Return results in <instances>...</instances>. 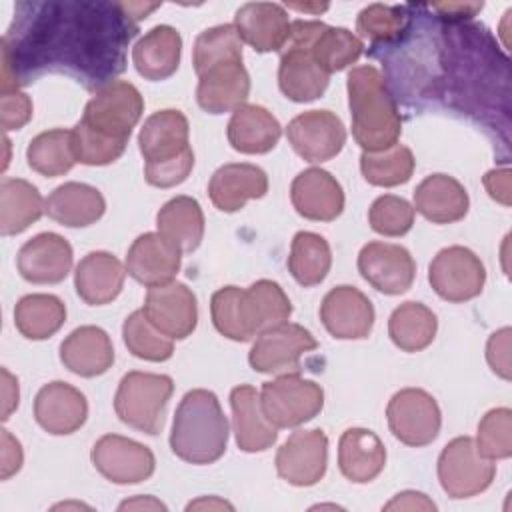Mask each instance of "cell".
Listing matches in <instances>:
<instances>
[{"label": "cell", "instance_id": "6da1fadb", "mask_svg": "<svg viewBox=\"0 0 512 512\" xmlns=\"http://www.w3.org/2000/svg\"><path fill=\"white\" fill-rule=\"evenodd\" d=\"M136 32L126 2H20L0 40L2 92L46 72H66L98 90L126 68L124 50Z\"/></svg>", "mask_w": 512, "mask_h": 512}, {"label": "cell", "instance_id": "7a4b0ae2", "mask_svg": "<svg viewBox=\"0 0 512 512\" xmlns=\"http://www.w3.org/2000/svg\"><path fill=\"white\" fill-rule=\"evenodd\" d=\"M142 112L144 98L134 84L112 80L98 88L88 100L82 118L72 128L78 162L106 166L118 160Z\"/></svg>", "mask_w": 512, "mask_h": 512}, {"label": "cell", "instance_id": "3957f363", "mask_svg": "<svg viewBox=\"0 0 512 512\" xmlns=\"http://www.w3.org/2000/svg\"><path fill=\"white\" fill-rule=\"evenodd\" d=\"M348 106L352 116V136L362 152H380L402 134V118L384 74L372 66H356L348 72Z\"/></svg>", "mask_w": 512, "mask_h": 512}, {"label": "cell", "instance_id": "277c9868", "mask_svg": "<svg viewBox=\"0 0 512 512\" xmlns=\"http://www.w3.org/2000/svg\"><path fill=\"white\" fill-rule=\"evenodd\" d=\"M228 418L218 396L204 388L188 390L176 412L170 432L172 452L188 464H212L226 452Z\"/></svg>", "mask_w": 512, "mask_h": 512}, {"label": "cell", "instance_id": "5b68a950", "mask_svg": "<svg viewBox=\"0 0 512 512\" xmlns=\"http://www.w3.org/2000/svg\"><path fill=\"white\" fill-rule=\"evenodd\" d=\"M320 20H294L290 24V38L280 50L278 86L292 102H312L320 98L330 82L312 56V38Z\"/></svg>", "mask_w": 512, "mask_h": 512}, {"label": "cell", "instance_id": "8992f818", "mask_svg": "<svg viewBox=\"0 0 512 512\" xmlns=\"http://www.w3.org/2000/svg\"><path fill=\"white\" fill-rule=\"evenodd\" d=\"M172 392L174 382L170 376L132 370L118 384L114 396L116 416L130 428L154 436L162 430Z\"/></svg>", "mask_w": 512, "mask_h": 512}, {"label": "cell", "instance_id": "52a82bcc", "mask_svg": "<svg viewBox=\"0 0 512 512\" xmlns=\"http://www.w3.org/2000/svg\"><path fill=\"white\" fill-rule=\"evenodd\" d=\"M260 408L276 428H296L320 414L324 408V390L300 374H280L262 384Z\"/></svg>", "mask_w": 512, "mask_h": 512}, {"label": "cell", "instance_id": "ba28073f", "mask_svg": "<svg viewBox=\"0 0 512 512\" xmlns=\"http://www.w3.org/2000/svg\"><path fill=\"white\" fill-rule=\"evenodd\" d=\"M496 476V464L484 458L474 438L450 440L438 458V480L450 498H472L484 492Z\"/></svg>", "mask_w": 512, "mask_h": 512}, {"label": "cell", "instance_id": "9c48e42d", "mask_svg": "<svg viewBox=\"0 0 512 512\" xmlns=\"http://www.w3.org/2000/svg\"><path fill=\"white\" fill-rule=\"evenodd\" d=\"M318 348V340L300 324L282 322L260 332L248 352V362L262 374H298L300 358Z\"/></svg>", "mask_w": 512, "mask_h": 512}, {"label": "cell", "instance_id": "30bf717a", "mask_svg": "<svg viewBox=\"0 0 512 512\" xmlns=\"http://www.w3.org/2000/svg\"><path fill=\"white\" fill-rule=\"evenodd\" d=\"M386 420L394 438L414 448L434 442L442 426L438 402L422 388L398 390L386 406Z\"/></svg>", "mask_w": 512, "mask_h": 512}, {"label": "cell", "instance_id": "8fae6325", "mask_svg": "<svg viewBox=\"0 0 512 512\" xmlns=\"http://www.w3.org/2000/svg\"><path fill=\"white\" fill-rule=\"evenodd\" d=\"M428 282L442 300L466 302L482 292L486 268L470 248L448 246L432 258Z\"/></svg>", "mask_w": 512, "mask_h": 512}, {"label": "cell", "instance_id": "7c38bea8", "mask_svg": "<svg viewBox=\"0 0 512 512\" xmlns=\"http://www.w3.org/2000/svg\"><path fill=\"white\" fill-rule=\"evenodd\" d=\"M94 468L114 484H138L148 480L156 470L152 450L120 434H104L90 452Z\"/></svg>", "mask_w": 512, "mask_h": 512}, {"label": "cell", "instance_id": "4fadbf2b", "mask_svg": "<svg viewBox=\"0 0 512 512\" xmlns=\"http://www.w3.org/2000/svg\"><path fill=\"white\" fill-rule=\"evenodd\" d=\"M276 472L292 486L318 484L328 466V438L320 428L296 430L276 452Z\"/></svg>", "mask_w": 512, "mask_h": 512}, {"label": "cell", "instance_id": "5bb4252c", "mask_svg": "<svg viewBox=\"0 0 512 512\" xmlns=\"http://www.w3.org/2000/svg\"><path fill=\"white\" fill-rule=\"evenodd\" d=\"M286 136L294 152L306 162H326L346 144V128L330 110H308L288 122Z\"/></svg>", "mask_w": 512, "mask_h": 512}, {"label": "cell", "instance_id": "9a60e30c", "mask_svg": "<svg viewBox=\"0 0 512 512\" xmlns=\"http://www.w3.org/2000/svg\"><path fill=\"white\" fill-rule=\"evenodd\" d=\"M360 276L378 292L396 296L410 290L416 276L412 254L392 242H368L358 254Z\"/></svg>", "mask_w": 512, "mask_h": 512}, {"label": "cell", "instance_id": "2e32d148", "mask_svg": "<svg viewBox=\"0 0 512 512\" xmlns=\"http://www.w3.org/2000/svg\"><path fill=\"white\" fill-rule=\"evenodd\" d=\"M146 318L168 338L184 340L198 324V304L194 292L182 282L150 286L144 298Z\"/></svg>", "mask_w": 512, "mask_h": 512}, {"label": "cell", "instance_id": "e0dca14e", "mask_svg": "<svg viewBox=\"0 0 512 512\" xmlns=\"http://www.w3.org/2000/svg\"><path fill=\"white\" fill-rule=\"evenodd\" d=\"M320 320L338 340H362L372 332L374 306L364 292L342 284L324 296L320 304Z\"/></svg>", "mask_w": 512, "mask_h": 512}, {"label": "cell", "instance_id": "ac0fdd59", "mask_svg": "<svg viewBox=\"0 0 512 512\" xmlns=\"http://www.w3.org/2000/svg\"><path fill=\"white\" fill-rule=\"evenodd\" d=\"M72 246L56 232L32 236L18 250L16 266L24 280L32 284H58L72 268Z\"/></svg>", "mask_w": 512, "mask_h": 512}, {"label": "cell", "instance_id": "d6986e66", "mask_svg": "<svg viewBox=\"0 0 512 512\" xmlns=\"http://www.w3.org/2000/svg\"><path fill=\"white\" fill-rule=\"evenodd\" d=\"M34 418L48 434H72L88 418L86 396L68 382H48L34 398Z\"/></svg>", "mask_w": 512, "mask_h": 512}, {"label": "cell", "instance_id": "ffe728a7", "mask_svg": "<svg viewBox=\"0 0 512 512\" xmlns=\"http://www.w3.org/2000/svg\"><path fill=\"white\" fill-rule=\"evenodd\" d=\"M180 264L182 250L160 232L140 234L126 254V272L148 288L172 282Z\"/></svg>", "mask_w": 512, "mask_h": 512}, {"label": "cell", "instance_id": "44dd1931", "mask_svg": "<svg viewBox=\"0 0 512 512\" xmlns=\"http://www.w3.org/2000/svg\"><path fill=\"white\" fill-rule=\"evenodd\" d=\"M188 136V118L180 110L166 108L150 114L138 134V148L146 166L170 162L192 152Z\"/></svg>", "mask_w": 512, "mask_h": 512}, {"label": "cell", "instance_id": "7402d4cb", "mask_svg": "<svg viewBox=\"0 0 512 512\" xmlns=\"http://www.w3.org/2000/svg\"><path fill=\"white\" fill-rule=\"evenodd\" d=\"M292 206L306 220L332 222L344 210V190L340 182L322 168L302 170L290 186Z\"/></svg>", "mask_w": 512, "mask_h": 512}, {"label": "cell", "instance_id": "603a6c76", "mask_svg": "<svg viewBox=\"0 0 512 512\" xmlns=\"http://www.w3.org/2000/svg\"><path fill=\"white\" fill-rule=\"evenodd\" d=\"M290 20L282 4L246 2L234 14L240 40L256 52H278L290 38Z\"/></svg>", "mask_w": 512, "mask_h": 512}, {"label": "cell", "instance_id": "cb8c5ba5", "mask_svg": "<svg viewBox=\"0 0 512 512\" xmlns=\"http://www.w3.org/2000/svg\"><path fill=\"white\" fill-rule=\"evenodd\" d=\"M266 192V172L260 166L246 162H230L220 166L208 182V196L222 212H238L248 200L262 198Z\"/></svg>", "mask_w": 512, "mask_h": 512}, {"label": "cell", "instance_id": "d4e9b609", "mask_svg": "<svg viewBox=\"0 0 512 512\" xmlns=\"http://www.w3.org/2000/svg\"><path fill=\"white\" fill-rule=\"evenodd\" d=\"M250 94V76L242 62H224L198 76L196 100L208 114L234 112Z\"/></svg>", "mask_w": 512, "mask_h": 512}, {"label": "cell", "instance_id": "484cf974", "mask_svg": "<svg viewBox=\"0 0 512 512\" xmlns=\"http://www.w3.org/2000/svg\"><path fill=\"white\" fill-rule=\"evenodd\" d=\"M210 314L214 328L234 342H248L262 332L260 316L248 288H218L210 298Z\"/></svg>", "mask_w": 512, "mask_h": 512}, {"label": "cell", "instance_id": "4316f807", "mask_svg": "<svg viewBox=\"0 0 512 512\" xmlns=\"http://www.w3.org/2000/svg\"><path fill=\"white\" fill-rule=\"evenodd\" d=\"M126 268L122 262L106 252H88L74 270V288L78 296L90 306H102L112 302L124 286Z\"/></svg>", "mask_w": 512, "mask_h": 512}, {"label": "cell", "instance_id": "83f0119b", "mask_svg": "<svg viewBox=\"0 0 512 512\" xmlns=\"http://www.w3.org/2000/svg\"><path fill=\"white\" fill-rule=\"evenodd\" d=\"M60 362L82 378L100 376L114 364L112 340L98 326H80L62 340Z\"/></svg>", "mask_w": 512, "mask_h": 512}, {"label": "cell", "instance_id": "f1b7e54d", "mask_svg": "<svg viewBox=\"0 0 512 512\" xmlns=\"http://www.w3.org/2000/svg\"><path fill=\"white\" fill-rule=\"evenodd\" d=\"M230 406L236 444L242 452H264L276 442L278 428L266 420L254 386L240 384L232 388Z\"/></svg>", "mask_w": 512, "mask_h": 512}, {"label": "cell", "instance_id": "f546056e", "mask_svg": "<svg viewBox=\"0 0 512 512\" xmlns=\"http://www.w3.org/2000/svg\"><path fill=\"white\" fill-rule=\"evenodd\" d=\"M466 188L448 174H430L414 190V210L432 224H452L468 214Z\"/></svg>", "mask_w": 512, "mask_h": 512}, {"label": "cell", "instance_id": "4dcf8cb0", "mask_svg": "<svg viewBox=\"0 0 512 512\" xmlns=\"http://www.w3.org/2000/svg\"><path fill=\"white\" fill-rule=\"evenodd\" d=\"M180 56L182 36L168 24L148 30L132 48V64L136 72L150 82L170 78L180 66Z\"/></svg>", "mask_w": 512, "mask_h": 512}, {"label": "cell", "instance_id": "1f68e13d", "mask_svg": "<svg viewBox=\"0 0 512 512\" xmlns=\"http://www.w3.org/2000/svg\"><path fill=\"white\" fill-rule=\"evenodd\" d=\"M386 466V448L368 428H348L338 440V468L356 484L372 482Z\"/></svg>", "mask_w": 512, "mask_h": 512}, {"label": "cell", "instance_id": "d6a6232c", "mask_svg": "<svg viewBox=\"0 0 512 512\" xmlns=\"http://www.w3.org/2000/svg\"><path fill=\"white\" fill-rule=\"evenodd\" d=\"M226 136L230 146L242 154H266L278 144L282 126L264 106L242 104L232 112Z\"/></svg>", "mask_w": 512, "mask_h": 512}, {"label": "cell", "instance_id": "836d02e7", "mask_svg": "<svg viewBox=\"0 0 512 512\" xmlns=\"http://www.w3.org/2000/svg\"><path fill=\"white\" fill-rule=\"evenodd\" d=\"M106 200L98 188L84 182H64L46 198V214L68 228H84L102 218Z\"/></svg>", "mask_w": 512, "mask_h": 512}, {"label": "cell", "instance_id": "e575fe53", "mask_svg": "<svg viewBox=\"0 0 512 512\" xmlns=\"http://www.w3.org/2000/svg\"><path fill=\"white\" fill-rule=\"evenodd\" d=\"M46 212V200L34 184L22 178H4L0 182V232L14 236L38 222Z\"/></svg>", "mask_w": 512, "mask_h": 512}, {"label": "cell", "instance_id": "d590c367", "mask_svg": "<svg viewBox=\"0 0 512 512\" xmlns=\"http://www.w3.org/2000/svg\"><path fill=\"white\" fill-rule=\"evenodd\" d=\"M204 224V212L192 196H174L156 214L158 232L182 252H194L200 246Z\"/></svg>", "mask_w": 512, "mask_h": 512}, {"label": "cell", "instance_id": "8d00e7d4", "mask_svg": "<svg viewBox=\"0 0 512 512\" xmlns=\"http://www.w3.org/2000/svg\"><path fill=\"white\" fill-rule=\"evenodd\" d=\"M66 322V306L54 294H26L16 302L14 326L28 340H46Z\"/></svg>", "mask_w": 512, "mask_h": 512}, {"label": "cell", "instance_id": "74e56055", "mask_svg": "<svg viewBox=\"0 0 512 512\" xmlns=\"http://www.w3.org/2000/svg\"><path fill=\"white\" fill-rule=\"evenodd\" d=\"M436 314L422 302H404L388 318V334L394 346L404 352H420L428 348L436 336Z\"/></svg>", "mask_w": 512, "mask_h": 512}, {"label": "cell", "instance_id": "f35d334b", "mask_svg": "<svg viewBox=\"0 0 512 512\" xmlns=\"http://www.w3.org/2000/svg\"><path fill=\"white\" fill-rule=\"evenodd\" d=\"M28 166L48 178L62 176L78 162L74 152L72 130L52 128L34 136L26 148Z\"/></svg>", "mask_w": 512, "mask_h": 512}, {"label": "cell", "instance_id": "ab89813d", "mask_svg": "<svg viewBox=\"0 0 512 512\" xmlns=\"http://www.w3.org/2000/svg\"><path fill=\"white\" fill-rule=\"evenodd\" d=\"M330 266L332 252L324 236L308 230L294 234L288 256V270L300 286L308 288L320 284L328 276Z\"/></svg>", "mask_w": 512, "mask_h": 512}, {"label": "cell", "instance_id": "60d3db41", "mask_svg": "<svg viewBox=\"0 0 512 512\" xmlns=\"http://www.w3.org/2000/svg\"><path fill=\"white\" fill-rule=\"evenodd\" d=\"M364 44L348 28L320 22L312 38V56L326 74L340 72L362 56Z\"/></svg>", "mask_w": 512, "mask_h": 512}, {"label": "cell", "instance_id": "b9f144b4", "mask_svg": "<svg viewBox=\"0 0 512 512\" xmlns=\"http://www.w3.org/2000/svg\"><path fill=\"white\" fill-rule=\"evenodd\" d=\"M416 160L408 146L394 144L380 152H362L360 170L372 186H400L410 180Z\"/></svg>", "mask_w": 512, "mask_h": 512}, {"label": "cell", "instance_id": "7bdbcfd3", "mask_svg": "<svg viewBox=\"0 0 512 512\" xmlns=\"http://www.w3.org/2000/svg\"><path fill=\"white\" fill-rule=\"evenodd\" d=\"M224 62H242V40L234 24L206 28L194 42L192 64L198 76Z\"/></svg>", "mask_w": 512, "mask_h": 512}, {"label": "cell", "instance_id": "ee69618b", "mask_svg": "<svg viewBox=\"0 0 512 512\" xmlns=\"http://www.w3.org/2000/svg\"><path fill=\"white\" fill-rule=\"evenodd\" d=\"M410 14L406 6L370 4L360 10L356 18V30L364 40L372 42V48L392 46L406 32Z\"/></svg>", "mask_w": 512, "mask_h": 512}, {"label": "cell", "instance_id": "f6af8a7d", "mask_svg": "<svg viewBox=\"0 0 512 512\" xmlns=\"http://www.w3.org/2000/svg\"><path fill=\"white\" fill-rule=\"evenodd\" d=\"M122 338L128 352L140 360L164 362L172 358L174 344L172 338L162 334L144 314V310H134L122 324Z\"/></svg>", "mask_w": 512, "mask_h": 512}, {"label": "cell", "instance_id": "bcb514c9", "mask_svg": "<svg viewBox=\"0 0 512 512\" xmlns=\"http://www.w3.org/2000/svg\"><path fill=\"white\" fill-rule=\"evenodd\" d=\"M474 442L478 452L492 462L510 458L512 456V410L506 406L488 410L478 424V436Z\"/></svg>", "mask_w": 512, "mask_h": 512}, {"label": "cell", "instance_id": "7dc6e473", "mask_svg": "<svg viewBox=\"0 0 512 512\" xmlns=\"http://www.w3.org/2000/svg\"><path fill=\"white\" fill-rule=\"evenodd\" d=\"M414 206L394 194L378 196L370 210L368 222L370 228L382 236H404L414 226Z\"/></svg>", "mask_w": 512, "mask_h": 512}, {"label": "cell", "instance_id": "c3c4849f", "mask_svg": "<svg viewBox=\"0 0 512 512\" xmlns=\"http://www.w3.org/2000/svg\"><path fill=\"white\" fill-rule=\"evenodd\" d=\"M192 168H194V152H188L170 162L144 166V176H146V182L156 188H172L182 184L190 176Z\"/></svg>", "mask_w": 512, "mask_h": 512}, {"label": "cell", "instance_id": "681fc988", "mask_svg": "<svg viewBox=\"0 0 512 512\" xmlns=\"http://www.w3.org/2000/svg\"><path fill=\"white\" fill-rule=\"evenodd\" d=\"M32 118V100L20 90H6L0 96V120L4 132L18 130Z\"/></svg>", "mask_w": 512, "mask_h": 512}, {"label": "cell", "instance_id": "f907efd6", "mask_svg": "<svg viewBox=\"0 0 512 512\" xmlns=\"http://www.w3.org/2000/svg\"><path fill=\"white\" fill-rule=\"evenodd\" d=\"M510 334L512 330L508 326L496 330L486 344V360L494 374H498L504 380H510L512 368H510Z\"/></svg>", "mask_w": 512, "mask_h": 512}, {"label": "cell", "instance_id": "816d5d0a", "mask_svg": "<svg viewBox=\"0 0 512 512\" xmlns=\"http://www.w3.org/2000/svg\"><path fill=\"white\" fill-rule=\"evenodd\" d=\"M0 440H2V452H0V478L8 480L14 476L24 462V452L20 442L8 432L0 430Z\"/></svg>", "mask_w": 512, "mask_h": 512}, {"label": "cell", "instance_id": "f5cc1de1", "mask_svg": "<svg viewBox=\"0 0 512 512\" xmlns=\"http://www.w3.org/2000/svg\"><path fill=\"white\" fill-rule=\"evenodd\" d=\"M484 188L488 196L504 206H510L512 192H510V168H494L484 174Z\"/></svg>", "mask_w": 512, "mask_h": 512}, {"label": "cell", "instance_id": "db71d44e", "mask_svg": "<svg viewBox=\"0 0 512 512\" xmlns=\"http://www.w3.org/2000/svg\"><path fill=\"white\" fill-rule=\"evenodd\" d=\"M384 510H436V504L432 500H428L426 494H422V492L404 490V492L396 494L384 506Z\"/></svg>", "mask_w": 512, "mask_h": 512}, {"label": "cell", "instance_id": "11a10c76", "mask_svg": "<svg viewBox=\"0 0 512 512\" xmlns=\"http://www.w3.org/2000/svg\"><path fill=\"white\" fill-rule=\"evenodd\" d=\"M18 398H20V392H18V380L16 376H12L6 368H2V420H8L10 414L18 408Z\"/></svg>", "mask_w": 512, "mask_h": 512}, {"label": "cell", "instance_id": "9f6ffc18", "mask_svg": "<svg viewBox=\"0 0 512 512\" xmlns=\"http://www.w3.org/2000/svg\"><path fill=\"white\" fill-rule=\"evenodd\" d=\"M126 508H150V510H166V506H164L160 500L152 498V496H136V498H132V500H124V502L120 504V510H126Z\"/></svg>", "mask_w": 512, "mask_h": 512}, {"label": "cell", "instance_id": "6f0895ef", "mask_svg": "<svg viewBox=\"0 0 512 512\" xmlns=\"http://www.w3.org/2000/svg\"><path fill=\"white\" fill-rule=\"evenodd\" d=\"M186 508H188V510H192V508H228V510H232L234 506H232L230 502H226V500H220V498L212 496V498L194 500V502H190Z\"/></svg>", "mask_w": 512, "mask_h": 512}, {"label": "cell", "instance_id": "680465c9", "mask_svg": "<svg viewBox=\"0 0 512 512\" xmlns=\"http://www.w3.org/2000/svg\"><path fill=\"white\" fill-rule=\"evenodd\" d=\"M288 8H296V10H304V12H324L328 8V4H320V6H312V4H286Z\"/></svg>", "mask_w": 512, "mask_h": 512}]
</instances>
